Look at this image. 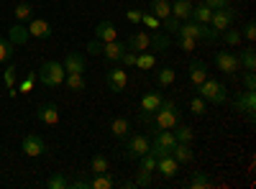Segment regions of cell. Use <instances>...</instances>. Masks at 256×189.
<instances>
[{
	"mask_svg": "<svg viewBox=\"0 0 256 189\" xmlns=\"http://www.w3.org/2000/svg\"><path fill=\"white\" fill-rule=\"evenodd\" d=\"M36 77H38V82L44 87H59V85H64V77H67V72H64V64L62 61H44V64L38 67V72H36Z\"/></svg>",
	"mask_w": 256,
	"mask_h": 189,
	"instance_id": "obj_1",
	"label": "cell"
},
{
	"mask_svg": "<svg viewBox=\"0 0 256 189\" xmlns=\"http://www.w3.org/2000/svg\"><path fill=\"white\" fill-rule=\"evenodd\" d=\"M177 123H182L180 108H177L172 100H164V102L159 105V110L154 113V128H166V131H172Z\"/></svg>",
	"mask_w": 256,
	"mask_h": 189,
	"instance_id": "obj_2",
	"label": "cell"
},
{
	"mask_svg": "<svg viewBox=\"0 0 256 189\" xmlns=\"http://www.w3.org/2000/svg\"><path fill=\"white\" fill-rule=\"evenodd\" d=\"M198 95L205 100V102H212V105H223L228 100V92H226V85L218 79L208 77L202 85H198Z\"/></svg>",
	"mask_w": 256,
	"mask_h": 189,
	"instance_id": "obj_3",
	"label": "cell"
},
{
	"mask_svg": "<svg viewBox=\"0 0 256 189\" xmlns=\"http://www.w3.org/2000/svg\"><path fill=\"white\" fill-rule=\"evenodd\" d=\"M233 110L236 113H241V115H246L251 123H254V118H256V92L254 90H238L236 95H233Z\"/></svg>",
	"mask_w": 256,
	"mask_h": 189,
	"instance_id": "obj_4",
	"label": "cell"
},
{
	"mask_svg": "<svg viewBox=\"0 0 256 189\" xmlns=\"http://www.w3.org/2000/svg\"><path fill=\"white\" fill-rule=\"evenodd\" d=\"M177 36L208 38V41H212V38H218L220 33H218V31H212V28H208V23H195V20H184V23H180V28H177Z\"/></svg>",
	"mask_w": 256,
	"mask_h": 189,
	"instance_id": "obj_5",
	"label": "cell"
},
{
	"mask_svg": "<svg viewBox=\"0 0 256 189\" xmlns=\"http://www.w3.org/2000/svg\"><path fill=\"white\" fill-rule=\"evenodd\" d=\"M216 67H218L223 74H228V77H236L238 69H241L238 54H233V51H228V49H220V51L216 54Z\"/></svg>",
	"mask_w": 256,
	"mask_h": 189,
	"instance_id": "obj_6",
	"label": "cell"
},
{
	"mask_svg": "<svg viewBox=\"0 0 256 189\" xmlns=\"http://www.w3.org/2000/svg\"><path fill=\"white\" fill-rule=\"evenodd\" d=\"M148 146H152V141H148L146 136H128L126 138V159L131 161H138L144 154H148Z\"/></svg>",
	"mask_w": 256,
	"mask_h": 189,
	"instance_id": "obj_7",
	"label": "cell"
},
{
	"mask_svg": "<svg viewBox=\"0 0 256 189\" xmlns=\"http://www.w3.org/2000/svg\"><path fill=\"white\" fill-rule=\"evenodd\" d=\"M236 20V10H233L230 5L228 8H218V10H212V15H210V28L212 31H218V33H223L226 28H230V23Z\"/></svg>",
	"mask_w": 256,
	"mask_h": 189,
	"instance_id": "obj_8",
	"label": "cell"
},
{
	"mask_svg": "<svg viewBox=\"0 0 256 189\" xmlns=\"http://www.w3.org/2000/svg\"><path fill=\"white\" fill-rule=\"evenodd\" d=\"M20 151H24L26 156H31V159H36V156L46 154V143H44V138L36 136V133H26L24 141H20Z\"/></svg>",
	"mask_w": 256,
	"mask_h": 189,
	"instance_id": "obj_9",
	"label": "cell"
},
{
	"mask_svg": "<svg viewBox=\"0 0 256 189\" xmlns=\"http://www.w3.org/2000/svg\"><path fill=\"white\" fill-rule=\"evenodd\" d=\"M164 102V95L162 92H146L144 97H141V102H138V110H141V118L144 120H148V118H152L156 110H159V105Z\"/></svg>",
	"mask_w": 256,
	"mask_h": 189,
	"instance_id": "obj_10",
	"label": "cell"
},
{
	"mask_svg": "<svg viewBox=\"0 0 256 189\" xmlns=\"http://www.w3.org/2000/svg\"><path fill=\"white\" fill-rule=\"evenodd\" d=\"M105 82H108L110 92H123L126 85H128V74H126V69L113 67V69H108V74H105Z\"/></svg>",
	"mask_w": 256,
	"mask_h": 189,
	"instance_id": "obj_11",
	"label": "cell"
},
{
	"mask_svg": "<svg viewBox=\"0 0 256 189\" xmlns=\"http://www.w3.org/2000/svg\"><path fill=\"white\" fill-rule=\"evenodd\" d=\"M64 72L67 74H84V69H88V64H84V56L80 51H70L67 56H64Z\"/></svg>",
	"mask_w": 256,
	"mask_h": 189,
	"instance_id": "obj_12",
	"label": "cell"
},
{
	"mask_svg": "<svg viewBox=\"0 0 256 189\" xmlns=\"http://www.w3.org/2000/svg\"><path fill=\"white\" fill-rule=\"evenodd\" d=\"M156 172L164 177V179H172V177H177V172H180V161L169 154V156H162V159H156Z\"/></svg>",
	"mask_w": 256,
	"mask_h": 189,
	"instance_id": "obj_13",
	"label": "cell"
},
{
	"mask_svg": "<svg viewBox=\"0 0 256 189\" xmlns=\"http://www.w3.org/2000/svg\"><path fill=\"white\" fill-rule=\"evenodd\" d=\"M36 118L44 123V125H56L59 123V108L54 102H44L36 108Z\"/></svg>",
	"mask_w": 256,
	"mask_h": 189,
	"instance_id": "obj_14",
	"label": "cell"
},
{
	"mask_svg": "<svg viewBox=\"0 0 256 189\" xmlns=\"http://www.w3.org/2000/svg\"><path fill=\"white\" fill-rule=\"evenodd\" d=\"M148 41H152V36H148L146 31H136V33L128 36V41H126V49H128V51H136V54L148 51Z\"/></svg>",
	"mask_w": 256,
	"mask_h": 189,
	"instance_id": "obj_15",
	"label": "cell"
},
{
	"mask_svg": "<svg viewBox=\"0 0 256 189\" xmlns=\"http://www.w3.org/2000/svg\"><path fill=\"white\" fill-rule=\"evenodd\" d=\"M26 28H28L31 38H52V26H49V20H44V18H31Z\"/></svg>",
	"mask_w": 256,
	"mask_h": 189,
	"instance_id": "obj_16",
	"label": "cell"
},
{
	"mask_svg": "<svg viewBox=\"0 0 256 189\" xmlns=\"http://www.w3.org/2000/svg\"><path fill=\"white\" fill-rule=\"evenodd\" d=\"M28 38H31V36H28V28L20 23V20H16V23L8 28V41H10L13 46H26Z\"/></svg>",
	"mask_w": 256,
	"mask_h": 189,
	"instance_id": "obj_17",
	"label": "cell"
},
{
	"mask_svg": "<svg viewBox=\"0 0 256 189\" xmlns=\"http://www.w3.org/2000/svg\"><path fill=\"white\" fill-rule=\"evenodd\" d=\"M95 38L102 41V44H108V41H116L118 38V28L113 20H100V23L95 26Z\"/></svg>",
	"mask_w": 256,
	"mask_h": 189,
	"instance_id": "obj_18",
	"label": "cell"
},
{
	"mask_svg": "<svg viewBox=\"0 0 256 189\" xmlns=\"http://www.w3.org/2000/svg\"><path fill=\"white\" fill-rule=\"evenodd\" d=\"M126 54V44L123 41H108V44H102V56L108 59V61H113V64H118L120 61V56Z\"/></svg>",
	"mask_w": 256,
	"mask_h": 189,
	"instance_id": "obj_19",
	"label": "cell"
},
{
	"mask_svg": "<svg viewBox=\"0 0 256 189\" xmlns=\"http://www.w3.org/2000/svg\"><path fill=\"white\" fill-rule=\"evenodd\" d=\"M169 46H172V38H169L164 31H156L152 36V41H148V51H152V54H166Z\"/></svg>",
	"mask_w": 256,
	"mask_h": 189,
	"instance_id": "obj_20",
	"label": "cell"
},
{
	"mask_svg": "<svg viewBox=\"0 0 256 189\" xmlns=\"http://www.w3.org/2000/svg\"><path fill=\"white\" fill-rule=\"evenodd\" d=\"M210 74H208V64H205V61H190V82H192V85H202V82L208 79Z\"/></svg>",
	"mask_w": 256,
	"mask_h": 189,
	"instance_id": "obj_21",
	"label": "cell"
},
{
	"mask_svg": "<svg viewBox=\"0 0 256 189\" xmlns=\"http://www.w3.org/2000/svg\"><path fill=\"white\" fill-rule=\"evenodd\" d=\"M110 133H113L118 141H126L128 136H131V120L123 118V115L113 118V123H110Z\"/></svg>",
	"mask_w": 256,
	"mask_h": 189,
	"instance_id": "obj_22",
	"label": "cell"
},
{
	"mask_svg": "<svg viewBox=\"0 0 256 189\" xmlns=\"http://www.w3.org/2000/svg\"><path fill=\"white\" fill-rule=\"evenodd\" d=\"M118 182L110 172H102V174H92L90 179V189H113Z\"/></svg>",
	"mask_w": 256,
	"mask_h": 189,
	"instance_id": "obj_23",
	"label": "cell"
},
{
	"mask_svg": "<svg viewBox=\"0 0 256 189\" xmlns=\"http://www.w3.org/2000/svg\"><path fill=\"white\" fill-rule=\"evenodd\" d=\"M172 156H174L180 164H190L192 159H195V151H192L190 143H180V141H177V143L172 146Z\"/></svg>",
	"mask_w": 256,
	"mask_h": 189,
	"instance_id": "obj_24",
	"label": "cell"
},
{
	"mask_svg": "<svg viewBox=\"0 0 256 189\" xmlns=\"http://www.w3.org/2000/svg\"><path fill=\"white\" fill-rule=\"evenodd\" d=\"M210 15H212V8H208L205 3H200V5H192L190 20H195V23H210Z\"/></svg>",
	"mask_w": 256,
	"mask_h": 189,
	"instance_id": "obj_25",
	"label": "cell"
},
{
	"mask_svg": "<svg viewBox=\"0 0 256 189\" xmlns=\"http://www.w3.org/2000/svg\"><path fill=\"white\" fill-rule=\"evenodd\" d=\"M190 13H192V0H174L172 3V15L174 18L190 20Z\"/></svg>",
	"mask_w": 256,
	"mask_h": 189,
	"instance_id": "obj_26",
	"label": "cell"
},
{
	"mask_svg": "<svg viewBox=\"0 0 256 189\" xmlns=\"http://www.w3.org/2000/svg\"><path fill=\"white\" fill-rule=\"evenodd\" d=\"M174 79H177V72H174L172 67H162V69L156 72V85H159V87H172Z\"/></svg>",
	"mask_w": 256,
	"mask_h": 189,
	"instance_id": "obj_27",
	"label": "cell"
},
{
	"mask_svg": "<svg viewBox=\"0 0 256 189\" xmlns=\"http://www.w3.org/2000/svg\"><path fill=\"white\" fill-rule=\"evenodd\" d=\"M187 187H190V189H208V187H212V182H210V177H208L205 172H192Z\"/></svg>",
	"mask_w": 256,
	"mask_h": 189,
	"instance_id": "obj_28",
	"label": "cell"
},
{
	"mask_svg": "<svg viewBox=\"0 0 256 189\" xmlns=\"http://www.w3.org/2000/svg\"><path fill=\"white\" fill-rule=\"evenodd\" d=\"M90 172L92 174H102V172H110V161L105 154H95L92 161H90Z\"/></svg>",
	"mask_w": 256,
	"mask_h": 189,
	"instance_id": "obj_29",
	"label": "cell"
},
{
	"mask_svg": "<svg viewBox=\"0 0 256 189\" xmlns=\"http://www.w3.org/2000/svg\"><path fill=\"white\" fill-rule=\"evenodd\" d=\"M152 13L159 20H164L166 15H172V3H169V0H152Z\"/></svg>",
	"mask_w": 256,
	"mask_h": 189,
	"instance_id": "obj_30",
	"label": "cell"
},
{
	"mask_svg": "<svg viewBox=\"0 0 256 189\" xmlns=\"http://www.w3.org/2000/svg\"><path fill=\"white\" fill-rule=\"evenodd\" d=\"M238 61H241V69H246V72H254L256 69V51L248 46V49H244L241 51V56H238Z\"/></svg>",
	"mask_w": 256,
	"mask_h": 189,
	"instance_id": "obj_31",
	"label": "cell"
},
{
	"mask_svg": "<svg viewBox=\"0 0 256 189\" xmlns=\"http://www.w3.org/2000/svg\"><path fill=\"white\" fill-rule=\"evenodd\" d=\"M136 67H138V69H154V67H156V54H152V51L136 54Z\"/></svg>",
	"mask_w": 256,
	"mask_h": 189,
	"instance_id": "obj_32",
	"label": "cell"
},
{
	"mask_svg": "<svg viewBox=\"0 0 256 189\" xmlns=\"http://www.w3.org/2000/svg\"><path fill=\"white\" fill-rule=\"evenodd\" d=\"M13 13H16V20L26 23V20H31V18H34V5H31V3H16Z\"/></svg>",
	"mask_w": 256,
	"mask_h": 189,
	"instance_id": "obj_33",
	"label": "cell"
},
{
	"mask_svg": "<svg viewBox=\"0 0 256 189\" xmlns=\"http://www.w3.org/2000/svg\"><path fill=\"white\" fill-rule=\"evenodd\" d=\"M172 131H174V138H177L180 143H192V138H195L192 128H190V125H184V123H177Z\"/></svg>",
	"mask_w": 256,
	"mask_h": 189,
	"instance_id": "obj_34",
	"label": "cell"
},
{
	"mask_svg": "<svg viewBox=\"0 0 256 189\" xmlns=\"http://www.w3.org/2000/svg\"><path fill=\"white\" fill-rule=\"evenodd\" d=\"M3 79H6V87H8V95L10 97H16V64H8L6 69H3Z\"/></svg>",
	"mask_w": 256,
	"mask_h": 189,
	"instance_id": "obj_35",
	"label": "cell"
},
{
	"mask_svg": "<svg viewBox=\"0 0 256 189\" xmlns=\"http://www.w3.org/2000/svg\"><path fill=\"white\" fill-rule=\"evenodd\" d=\"M190 113H192V115H198V118H202V115L208 113V102H205L200 95H195V97L190 100Z\"/></svg>",
	"mask_w": 256,
	"mask_h": 189,
	"instance_id": "obj_36",
	"label": "cell"
},
{
	"mask_svg": "<svg viewBox=\"0 0 256 189\" xmlns=\"http://www.w3.org/2000/svg\"><path fill=\"white\" fill-rule=\"evenodd\" d=\"M64 85H67L72 92H82L84 90V77L82 74H67L64 77Z\"/></svg>",
	"mask_w": 256,
	"mask_h": 189,
	"instance_id": "obj_37",
	"label": "cell"
},
{
	"mask_svg": "<svg viewBox=\"0 0 256 189\" xmlns=\"http://www.w3.org/2000/svg\"><path fill=\"white\" fill-rule=\"evenodd\" d=\"M46 187H49V189H70V179L56 172V174H52V177L46 179Z\"/></svg>",
	"mask_w": 256,
	"mask_h": 189,
	"instance_id": "obj_38",
	"label": "cell"
},
{
	"mask_svg": "<svg viewBox=\"0 0 256 189\" xmlns=\"http://www.w3.org/2000/svg\"><path fill=\"white\" fill-rule=\"evenodd\" d=\"M138 169H141V172H148V174H154V172H156V159H154L152 154H144V156L138 159Z\"/></svg>",
	"mask_w": 256,
	"mask_h": 189,
	"instance_id": "obj_39",
	"label": "cell"
},
{
	"mask_svg": "<svg viewBox=\"0 0 256 189\" xmlns=\"http://www.w3.org/2000/svg\"><path fill=\"white\" fill-rule=\"evenodd\" d=\"M223 41L228 46H238L241 44V28H226L223 31Z\"/></svg>",
	"mask_w": 256,
	"mask_h": 189,
	"instance_id": "obj_40",
	"label": "cell"
},
{
	"mask_svg": "<svg viewBox=\"0 0 256 189\" xmlns=\"http://www.w3.org/2000/svg\"><path fill=\"white\" fill-rule=\"evenodd\" d=\"M162 23H164V33H166V36H177V28H180L182 20H180V18H174V15H166V18L162 20Z\"/></svg>",
	"mask_w": 256,
	"mask_h": 189,
	"instance_id": "obj_41",
	"label": "cell"
},
{
	"mask_svg": "<svg viewBox=\"0 0 256 189\" xmlns=\"http://www.w3.org/2000/svg\"><path fill=\"white\" fill-rule=\"evenodd\" d=\"M13 51H16V46L10 44V41L8 38H0V61H8L13 56Z\"/></svg>",
	"mask_w": 256,
	"mask_h": 189,
	"instance_id": "obj_42",
	"label": "cell"
},
{
	"mask_svg": "<svg viewBox=\"0 0 256 189\" xmlns=\"http://www.w3.org/2000/svg\"><path fill=\"white\" fill-rule=\"evenodd\" d=\"M141 23H144L146 28H156V31L162 28V20H159L154 13H144V15H141Z\"/></svg>",
	"mask_w": 256,
	"mask_h": 189,
	"instance_id": "obj_43",
	"label": "cell"
},
{
	"mask_svg": "<svg viewBox=\"0 0 256 189\" xmlns=\"http://www.w3.org/2000/svg\"><path fill=\"white\" fill-rule=\"evenodd\" d=\"M177 46L182 49V51H192L198 46V38H190V36H177Z\"/></svg>",
	"mask_w": 256,
	"mask_h": 189,
	"instance_id": "obj_44",
	"label": "cell"
},
{
	"mask_svg": "<svg viewBox=\"0 0 256 189\" xmlns=\"http://www.w3.org/2000/svg\"><path fill=\"white\" fill-rule=\"evenodd\" d=\"M34 79H36V72H28V74H26V79L20 82V87H18V92H24V95H28V92L34 90Z\"/></svg>",
	"mask_w": 256,
	"mask_h": 189,
	"instance_id": "obj_45",
	"label": "cell"
},
{
	"mask_svg": "<svg viewBox=\"0 0 256 189\" xmlns=\"http://www.w3.org/2000/svg\"><path fill=\"white\" fill-rule=\"evenodd\" d=\"M134 187H152V174L138 169V177L134 179Z\"/></svg>",
	"mask_w": 256,
	"mask_h": 189,
	"instance_id": "obj_46",
	"label": "cell"
},
{
	"mask_svg": "<svg viewBox=\"0 0 256 189\" xmlns=\"http://www.w3.org/2000/svg\"><path fill=\"white\" fill-rule=\"evenodd\" d=\"M141 15H144V10H136V8L126 10V20H128V23H134V26H138V23H141Z\"/></svg>",
	"mask_w": 256,
	"mask_h": 189,
	"instance_id": "obj_47",
	"label": "cell"
},
{
	"mask_svg": "<svg viewBox=\"0 0 256 189\" xmlns=\"http://www.w3.org/2000/svg\"><path fill=\"white\" fill-rule=\"evenodd\" d=\"M118 64H123V67H136V51H128V49H126V54L120 56Z\"/></svg>",
	"mask_w": 256,
	"mask_h": 189,
	"instance_id": "obj_48",
	"label": "cell"
},
{
	"mask_svg": "<svg viewBox=\"0 0 256 189\" xmlns=\"http://www.w3.org/2000/svg\"><path fill=\"white\" fill-rule=\"evenodd\" d=\"M241 36H244V38H248V41H254V38H256V23H254V20H248V23L244 26Z\"/></svg>",
	"mask_w": 256,
	"mask_h": 189,
	"instance_id": "obj_49",
	"label": "cell"
},
{
	"mask_svg": "<svg viewBox=\"0 0 256 189\" xmlns=\"http://www.w3.org/2000/svg\"><path fill=\"white\" fill-rule=\"evenodd\" d=\"M202 3H205L208 8H212V10H218V8H228L230 0H202Z\"/></svg>",
	"mask_w": 256,
	"mask_h": 189,
	"instance_id": "obj_50",
	"label": "cell"
},
{
	"mask_svg": "<svg viewBox=\"0 0 256 189\" xmlns=\"http://www.w3.org/2000/svg\"><path fill=\"white\" fill-rule=\"evenodd\" d=\"M88 49L90 54H102V41H98V38H92V41H88Z\"/></svg>",
	"mask_w": 256,
	"mask_h": 189,
	"instance_id": "obj_51",
	"label": "cell"
},
{
	"mask_svg": "<svg viewBox=\"0 0 256 189\" xmlns=\"http://www.w3.org/2000/svg\"><path fill=\"white\" fill-rule=\"evenodd\" d=\"M244 87L246 90H256V74L254 72H246L244 74Z\"/></svg>",
	"mask_w": 256,
	"mask_h": 189,
	"instance_id": "obj_52",
	"label": "cell"
}]
</instances>
